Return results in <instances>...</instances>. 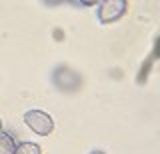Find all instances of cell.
<instances>
[{
    "label": "cell",
    "mask_w": 160,
    "mask_h": 154,
    "mask_svg": "<svg viewBox=\"0 0 160 154\" xmlns=\"http://www.w3.org/2000/svg\"><path fill=\"white\" fill-rule=\"evenodd\" d=\"M14 154H42V148H40V144L32 140H22V142H16Z\"/></svg>",
    "instance_id": "cell-4"
},
{
    "label": "cell",
    "mask_w": 160,
    "mask_h": 154,
    "mask_svg": "<svg viewBox=\"0 0 160 154\" xmlns=\"http://www.w3.org/2000/svg\"><path fill=\"white\" fill-rule=\"evenodd\" d=\"M0 130H2V120H0Z\"/></svg>",
    "instance_id": "cell-6"
},
{
    "label": "cell",
    "mask_w": 160,
    "mask_h": 154,
    "mask_svg": "<svg viewBox=\"0 0 160 154\" xmlns=\"http://www.w3.org/2000/svg\"><path fill=\"white\" fill-rule=\"evenodd\" d=\"M22 120L28 126V130H32L38 136H48L54 130V118L48 112L38 110V108H30L22 114Z\"/></svg>",
    "instance_id": "cell-1"
},
{
    "label": "cell",
    "mask_w": 160,
    "mask_h": 154,
    "mask_svg": "<svg viewBox=\"0 0 160 154\" xmlns=\"http://www.w3.org/2000/svg\"><path fill=\"white\" fill-rule=\"evenodd\" d=\"M96 16L100 24H112L118 22L124 14L128 12V2L126 0H104L96 4Z\"/></svg>",
    "instance_id": "cell-2"
},
{
    "label": "cell",
    "mask_w": 160,
    "mask_h": 154,
    "mask_svg": "<svg viewBox=\"0 0 160 154\" xmlns=\"http://www.w3.org/2000/svg\"><path fill=\"white\" fill-rule=\"evenodd\" d=\"M88 154H106V152H104V150H98V148H94V150H90Z\"/></svg>",
    "instance_id": "cell-5"
},
{
    "label": "cell",
    "mask_w": 160,
    "mask_h": 154,
    "mask_svg": "<svg viewBox=\"0 0 160 154\" xmlns=\"http://www.w3.org/2000/svg\"><path fill=\"white\" fill-rule=\"evenodd\" d=\"M16 150V140L12 134L0 130V154H14Z\"/></svg>",
    "instance_id": "cell-3"
}]
</instances>
